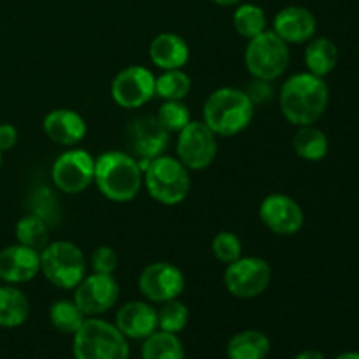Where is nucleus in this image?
<instances>
[{"instance_id": "4be33fe9", "label": "nucleus", "mask_w": 359, "mask_h": 359, "mask_svg": "<svg viewBox=\"0 0 359 359\" xmlns=\"http://www.w3.org/2000/svg\"><path fill=\"white\" fill-rule=\"evenodd\" d=\"M30 316V300L13 284L0 286V328H18Z\"/></svg>"}, {"instance_id": "4468645a", "label": "nucleus", "mask_w": 359, "mask_h": 359, "mask_svg": "<svg viewBox=\"0 0 359 359\" xmlns=\"http://www.w3.org/2000/svg\"><path fill=\"white\" fill-rule=\"evenodd\" d=\"M186 287L184 273L168 262H154L139 276V291L151 304H165L175 300Z\"/></svg>"}, {"instance_id": "ddd939ff", "label": "nucleus", "mask_w": 359, "mask_h": 359, "mask_svg": "<svg viewBox=\"0 0 359 359\" xmlns=\"http://www.w3.org/2000/svg\"><path fill=\"white\" fill-rule=\"evenodd\" d=\"M170 144V132L161 126L156 116H137L126 126V146L139 161L161 156Z\"/></svg>"}, {"instance_id": "c756f323", "label": "nucleus", "mask_w": 359, "mask_h": 359, "mask_svg": "<svg viewBox=\"0 0 359 359\" xmlns=\"http://www.w3.org/2000/svg\"><path fill=\"white\" fill-rule=\"evenodd\" d=\"M158 309V330L167 333H181L189 323V309L179 298L160 304Z\"/></svg>"}, {"instance_id": "f03ea898", "label": "nucleus", "mask_w": 359, "mask_h": 359, "mask_svg": "<svg viewBox=\"0 0 359 359\" xmlns=\"http://www.w3.org/2000/svg\"><path fill=\"white\" fill-rule=\"evenodd\" d=\"M93 182L104 198L126 203L139 196L144 186V170L130 153L105 151L95 158Z\"/></svg>"}, {"instance_id": "f257e3e1", "label": "nucleus", "mask_w": 359, "mask_h": 359, "mask_svg": "<svg viewBox=\"0 0 359 359\" xmlns=\"http://www.w3.org/2000/svg\"><path fill=\"white\" fill-rule=\"evenodd\" d=\"M330 104L328 84L311 72L287 77L279 90V107L287 123L294 126L316 125Z\"/></svg>"}, {"instance_id": "e433bc0d", "label": "nucleus", "mask_w": 359, "mask_h": 359, "mask_svg": "<svg viewBox=\"0 0 359 359\" xmlns=\"http://www.w3.org/2000/svg\"><path fill=\"white\" fill-rule=\"evenodd\" d=\"M212 2L221 7H233V6H238V4H242L244 0H212Z\"/></svg>"}, {"instance_id": "423d86ee", "label": "nucleus", "mask_w": 359, "mask_h": 359, "mask_svg": "<svg viewBox=\"0 0 359 359\" xmlns=\"http://www.w3.org/2000/svg\"><path fill=\"white\" fill-rule=\"evenodd\" d=\"M84 252L70 241H53L41 251V273L58 290L72 291L86 277Z\"/></svg>"}, {"instance_id": "2f4dec72", "label": "nucleus", "mask_w": 359, "mask_h": 359, "mask_svg": "<svg viewBox=\"0 0 359 359\" xmlns=\"http://www.w3.org/2000/svg\"><path fill=\"white\" fill-rule=\"evenodd\" d=\"M214 258L223 265H230L242 256V241L233 231H219L210 242Z\"/></svg>"}, {"instance_id": "7ed1b4c3", "label": "nucleus", "mask_w": 359, "mask_h": 359, "mask_svg": "<svg viewBox=\"0 0 359 359\" xmlns=\"http://www.w3.org/2000/svg\"><path fill=\"white\" fill-rule=\"evenodd\" d=\"M255 118V104L241 88L223 86L207 97L202 121L217 137H235L244 132Z\"/></svg>"}, {"instance_id": "0eeeda50", "label": "nucleus", "mask_w": 359, "mask_h": 359, "mask_svg": "<svg viewBox=\"0 0 359 359\" xmlns=\"http://www.w3.org/2000/svg\"><path fill=\"white\" fill-rule=\"evenodd\" d=\"M244 63L255 79L276 81L286 74L291 63L290 46L273 30L266 28L256 37L249 39L244 51Z\"/></svg>"}, {"instance_id": "bb28decb", "label": "nucleus", "mask_w": 359, "mask_h": 359, "mask_svg": "<svg viewBox=\"0 0 359 359\" xmlns=\"http://www.w3.org/2000/svg\"><path fill=\"white\" fill-rule=\"evenodd\" d=\"M84 321H86V316L81 312L74 300L63 298V300H56L49 307V323L56 332L63 335H74Z\"/></svg>"}, {"instance_id": "aec40b11", "label": "nucleus", "mask_w": 359, "mask_h": 359, "mask_svg": "<svg viewBox=\"0 0 359 359\" xmlns=\"http://www.w3.org/2000/svg\"><path fill=\"white\" fill-rule=\"evenodd\" d=\"M149 58L160 70L182 69L189 62V46L174 32H161L151 41Z\"/></svg>"}, {"instance_id": "72a5a7b5", "label": "nucleus", "mask_w": 359, "mask_h": 359, "mask_svg": "<svg viewBox=\"0 0 359 359\" xmlns=\"http://www.w3.org/2000/svg\"><path fill=\"white\" fill-rule=\"evenodd\" d=\"M245 93L248 97L251 98V102L256 105L259 104H269L270 100L273 98V88H272V81H263V79H255L249 83V86L245 88Z\"/></svg>"}, {"instance_id": "a878e982", "label": "nucleus", "mask_w": 359, "mask_h": 359, "mask_svg": "<svg viewBox=\"0 0 359 359\" xmlns=\"http://www.w3.org/2000/svg\"><path fill=\"white\" fill-rule=\"evenodd\" d=\"M14 235H16L18 244H23L39 252L51 242L49 226L37 214H28L21 217L14 228Z\"/></svg>"}, {"instance_id": "2eb2a0df", "label": "nucleus", "mask_w": 359, "mask_h": 359, "mask_svg": "<svg viewBox=\"0 0 359 359\" xmlns=\"http://www.w3.org/2000/svg\"><path fill=\"white\" fill-rule=\"evenodd\" d=\"M259 221L272 233L293 237L304 228L305 214L300 203L284 193H270L259 203Z\"/></svg>"}, {"instance_id": "a211bd4d", "label": "nucleus", "mask_w": 359, "mask_h": 359, "mask_svg": "<svg viewBox=\"0 0 359 359\" xmlns=\"http://www.w3.org/2000/svg\"><path fill=\"white\" fill-rule=\"evenodd\" d=\"M116 328L130 340H144L158 330V311L151 302L132 300L116 312Z\"/></svg>"}, {"instance_id": "c9c22d12", "label": "nucleus", "mask_w": 359, "mask_h": 359, "mask_svg": "<svg viewBox=\"0 0 359 359\" xmlns=\"http://www.w3.org/2000/svg\"><path fill=\"white\" fill-rule=\"evenodd\" d=\"M294 359H326L325 354L319 353V351L316 349H305L302 351V353H298Z\"/></svg>"}, {"instance_id": "412c9836", "label": "nucleus", "mask_w": 359, "mask_h": 359, "mask_svg": "<svg viewBox=\"0 0 359 359\" xmlns=\"http://www.w3.org/2000/svg\"><path fill=\"white\" fill-rule=\"evenodd\" d=\"M304 60L307 72L325 79L339 63V46L328 37H314L307 42Z\"/></svg>"}, {"instance_id": "20e7f679", "label": "nucleus", "mask_w": 359, "mask_h": 359, "mask_svg": "<svg viewBox=\"0 0 359 359\" xmlns=\"http://www.w3.org/2000/svg\"><path fill=\"white\" fill-rule=\"evenodd\" d=\"M144 188L154 202L168 207L179 205L191 191V172L177 156L161 154L144 168Z\"/></svg>"}, {"instance_id": "58836bf2", "label": "nucleus", "mask_w": 359, "mask_h": 359, "mask_svg": "<svg viewBox=\"0 0 359 359\" xmlns=\"http://www.w3.org/2000/svg\"><path fill=\"white\" fill-rule=\"evenodd\" d=\"M2 151H0V168H2V160H4V158H2Z\"/></svg>"}, {"instance_id": "393cba45", "label": "nucleus", "mask_w": 359, "mask_h": 359, "mask_svg": "<svg viewBox=\"0 0 359 359\" xmlns=\"http://www.w3.org/2000/svg\"><path fill=\"white\" fill-rule=\"evenodd\" d=\"M142 359H184V346L174 333L156 330L153 335L142 340Z\"/></svg>"}, {"instance_id": "7c9ffc66", "label": "nucleus", "mask_w": 359, "mask_h": 359, "mask_svg": "<svg viewBox=\"0 0 359 359\" xmlns=\"http://www.w3.org/2000/svg\"><path fill=\"white\" fill-rule=\"evenodd\" d=\"M156 118L167 132L179 133L191 123V111L184 100H163L158 109Z\"/></svg>"}, {"instance_id": "5701e85b", "label": "nucleus", "mask_w": 359, "mask_h": 359, "mask_svg": "<svg viewBox=\"0 0 359 359\" xmlns=\"http://www.w3.org/2000/svg\"><path fill=\"white\" fill-rule=\"evenodd\" d=\"M272 349L270 339L259 330H244L228 340V359H266Z\"/></svg>"}, {"instance_id": "dca6fc26", "label": "nucleus", "mask_w": 359, "mask_h": 359, "mask_svg": "<svg viewBox=\"0 0 359 359\" xmlns=\"http://www.w3.org/2000/svg\"><path fill=\"white\" fill-rule=\"evenodd\" d=\"M41 273V252L23 244L7 245L0 251V280L4 284H27Z\"/></svg>"}, {"instance_id": "6ab92c4d", "label": "nucleus", "mask_w": 359, "mask_h": 359, "mask_svg": "<svg viewBox=\"0 0 359 359\" xmlns=\"http://www.w3.org/2000/svg\"><path fill=\"white\" fill-rule=\"evenodd\" d=\"M42 130L51 142L63 147H76L86 139L88 125L74 109H53L42 119Z\"/></svg>"}, {"instance_id": "1a4fd4ad", "label": "nucleus", "mask_w": 359, "mask_h": 359, "mask_svg": "<svg viewBox=\"0 0 359 359\" xmlns=\"http://www.w3.org/2000/svg\"><path fill=\"white\" fill-rule=\"evenodd\" d=\"M217 139L219 137L203 121H193L179 132L177 153L179 161L189 172H202L214 163L217 156Z\"/></svg>"}, {"instance_id": "f8f14e48", "label": "nucleus", "mask_w": 359, "mask_h": 359, "mask_svg": "<svg viewBox=\"0 0 359 359\" xmlns=\"http://www.w3.org/2000/svg\"><path fill=\"white\" fill-rule=\"evenodd\" d=\"M72 300L86 318H98L111 311L119 300V283L114 273H91L74 287Z\"/></svg>"}, {"instance_id": "cd10ccee", "label": "nucleus", "mask_w": 359, "mask_h": 359, "mask_svg": "<svg viewBox=\"0 0 359 359\" xmlns=\"http://www.w3.org/2000/svg\"><path fill=\"white\" fill-rule=\"evenodd\" d=\"M191 77L182 69L163 70V74L156 77L154 93L161 100H184L191 93Z\"/></svg>"}, {"instance_id": "9d476101", "label": "nucleus", "mask_w": 359, "mask_h": 359, "mask_svg": "<svg viewBox=\"0 0 359 359\" xmlns=\"http://www.w3.org/2000/svg\"><path fill=\"white\" fill-rule=\"evenodd\" d=\"M51 179L58 191L65 195H79L93 184L95 158L88 151L70 147L55 160Z\"/></svg>"}, {"instance_id": "39448f33", "label": "nucleus", "mask_w": 359, "mask_h": 359, "mask_svg": "<svg viewBox=\"0 0 359 359\" xmlns=\"http://www.w3.org/2000/svg\"><path fill=\"white\" fill-rule=\"evenodd\" d=\"M74 359H128V339L112 323L100 318H86L74 333Z\"/></svg>"}, {"instance_id": "4c0bfd02", "label": "nucleus", "mask_w": 359, "mask_h": 359, "mask_svg": "<svg viewBox=\"0 0 359 359\" xmlns=\"http://www.w3.org/2000/svg\"><path fill=\"white\" fill-rule=\"evenodd\" d=\"M333 359H359V353H354V351H349V353H342Z\"/></svg>"}, {"instance_id": "b1692460", "label": "nucleus", "mask_w": 359, "mask_h": 359, "mask_svg": "<svg viewBox=\"0 0 359 359\" xmlns=\"http://www.w3.org/2000/svg\"><path fill=\"white\" fill-rule=\"evenodd\" d=\"M293 149L298 158L305 161H321L330 151V140L318 126H298L293 137Z\"/></svg>"}, {"instance_id": "9b49d317", "label": "nucleus", "mask_w": 359, "mask_h": 359, "mask_svg": "<svg viewBox=\"0 0 359 359\" xmlns=\"http://www.w3.org/2000/svg\"><path fill=\"white\" fill-rule=\"evenodd\" d=\"M156 76L144 65H130L119 70L111 83V97L123 109H140L149 104L154 93Z\"/></svg>"}, {"instance_id": "f3484780", "label": "nucleus", "mask_w": 359, "mask_h": 359, "mask_svg": "<svg viewBox=\"0 0 359 359\" xmlns=\"http://www.w3.org/2000/svg\"><path fill=\"white\" fill-rule=\"evenodd\" d=\"M272 30L287 46L307 44L311 39L316 37L318 20L307 7L287 6L276 14Z\"/></svg>"}, {"instance_id": "f704fd0d", "label": "nucleus", "mask_w": 359, "mask_h": 359, "mask_svg": "<svg viewBox=\"0 0 359 359\" xmlns=\"http://www.w3.org/2000/svg\"><path fill=\"white\" fill-rule=\"evenodd\" d=\"M18 142V130L11 123H0V151L13 149Z\"/></svg>"}, {"instance_id": "6e6552de", "label": "nucleus", "mask_w": 359, "mask_h": 359, "mask_svg": "<svg viewBox=\"0 0 359 359\" xmlns=\"http://www.w3.org/2000/svg\"><path fill=\"white\" fill-rule=\"evenodd\" d=\"M272 283V266L258 256H241L226 265L223 284L228 293L241 300H251L269 290Z\"/></svg>"}, {"instance_id": "473e14b6", "label": "nucleus", "mask_w": 359, "mask_h": 359, "mask_svg": "<svg viewBox=\"0 0 359 359\" xmlns=\"http://www.w3.org/2000/svg\"><path fill=\"white\" fill-rule=\"evenodd\" d=\"M119 256L116 252L114 248L111 245H100L93 251L90 259V266L95 273H107V276H112L118 269Z\"/></svg>"}, {"instance_id": "c85d7f7f", "label": "nucleus", "mask_w": 359, "mask_h": 359, "mask_svg": "<svg viewBox=\"0 0 359 359\" xmlns=\"http://www.w3.org/2000/svg\"><path fill=\"white\" fill-rule=\"evenodd\" d=\"M233 28L241 37L252 39L266 30V14L256 4H238L233 13Z\"/></svg>"}]
</instances>
